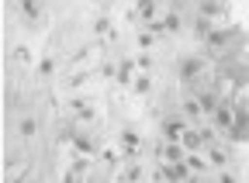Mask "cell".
Segmentation results:
<instances>
[{
    "label": "cell",
    "instance_id": "6da1fadb",
    "mask_svg": "<svg viewBox=\"0 0 249 183\" xmlns=\"http://www.w3.org/2000/svg\"><path fill=\"white\" fill-rule=\"evenodd\" d=\"M180 76H183L187 83H191V80H197V76H201V63H197V59H187V63L180 66Z\"/></svg>",
    "mask_w": 249,
    "mask_h": 183
}]
</instances>
